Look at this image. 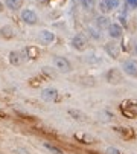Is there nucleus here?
I'll return each instance as SVG.
<instances>
[{"mask_svg": "<svg viewBox=\"0 0 137 154\" xmlns=\"http://www.w3.org/2000/svg\"><path fill=\"white\" fill-rule=\"evenodd\" d=\"M21 20L26 24H29V26H34V24L38 23V15L35 14V11H32V9H23L21 11Z\"/></svg>", "mask_w": 137, "mask_h": 154, "instance_id": "4", "label": "nucleus"}, {"mask_svg": "<svg viewBox=\"0 0 137 154\" xmlns=\"http://www.w3.org/2000/svg\"><path fill=\"white\" fill-rule=\"evenodd\" d=\"M105 50H107V54L111 57V58H119V46L116 44V43H113V41H110V43H107L105 44Z\"/></svg>", "mask_w": 137, "mask_h": 154, "instance_id": "10", "label": "nucleus"}, {"mask_svg": "<svg viewBox=\"0 0 137 154\" xmlns=\"http://www.w3.org/2000/svg\"><path fill=\"white\" fill-rule=\"evenodd\" d=\"M6 6L12 11H17L23 6V0H6Z\"/></svg>", "mask_w": 137, "mask_h": 154, "instance_id": "17", "label": "nucleus"}, {"mask_svg": "<svg viewBox=\"0 0 137 154\" xmlns=\"http://www.w3.org/2000/svg\"><path fill=\"white\" fill-rule=\"evenodd\" d=\"M81 3H82V6H84V9L91 11L93 6H94V0H81Z\"/></svg>", "mask_w": 137, "mask_h": 154, "instance_id": "22", "label": "nucleus"}, {"mask_svg": "<svg viewBox=\"0 0 137 154\" xmlns=\"http://www.w3.org/2000/svg\"><path fill=\"white\" fill-rule=\"evenodd\" d=\"M67 113L70 114V116H72L73 119H76V121H79V122H85V121L88 119V118L85 116V114L82 113V111H79V110H73V108H70Z\"/></svg>", "mask_w": 137, "mask_h": 154, "instance_id": "15", "label": "nucleus"}, {"mask_svg": "<svg viewBox=\"0 0 137 154\" xmlns=\"http://www.w3.org/2000/svg\"><path fill=\"white\" fill-rule=\"evenodd\" d=\"M44 148L46 150H49L50 153H53V154H63V150H60V148H57L55 145H50V144H44Z\"/></svg>", "mask_w": 137, "mask_h": 154, "instance_id": "21", "label": "nucleus"}, {"mask_svg": "<svg viewBox=\"0 0 137 154\" xmlns=\"http://www.w3.org/2000/svg\"><path fill=\"white\" fill-rule=\"evenodd\" d=\"M108 18L107 17H101V18H98V26L99 28H105V26H108Z\"/></svg>", "mask_w": 137, "mask_h": 154, "instance_id": "23", "label": "nucleus"}, {"mask_svg": "<svg viewBox=\"0 0 137 154\" xmlns=\"http://www.w3.org/2000/svg\"><path fill=\"white\" fill-rule=\"evenodd\" d=\"M108 32H110V37L111 38H120L122 37V34H123V31H122V28L119 26V24H108Z\"/></svg>", "mask_w": 137, "mask_h": 154, "instance_id": "13", "label": "nucleus"}, {"mask_svg": "<svg viewBox=\"0 0 137 154\" xmlns=\"http://www.w3.org/2000/svg\"><path fill=\"white\" fill-rule=\"evenodd\" d=\"M79 81H82V83H81L82 85H88V87H93L94 83H96V80L93 78V76H81Z\"/></svg>", "mask_w": 137, "mask_h": 154, "instance_id": "19", "label": "nucleus"}, {"mask_svg": "<svg viewBox=\"0 0 137 154\" xmlns=\"http://www.w3.org/2000/svg\"><path fill=\"white\" fill-rule=\"evenodd\" d=\"M123 72L131 78H137V61L136 60H127L123 63Z\"/></svg>", "mask_w": 137, "mask_h": 154, "instance_id": "5", "label": "nucleus"}, {"mask_svg": "<svg viewBox=\"0 0 137 154\" xmlns=\"http://www.w3.org/2000/svg\"><path fill=\"white\" fill-rule=\"evenodd\" d=\"M105 154H122L117 148H114V147H111V148H107V151H105Z\"/></svg>", "mask_w": 137, "mask_h": 154, "instance_id": "24", "label": "nucleus"}, {"mask_svg": "<svg viewBox=\"0 0 137 154\" xmlns=\"http://www.w3.org/2000/svg\"><path fill=\"white\" fill-rule=\"evenodd\" d=\"M38 40H40V43H41V44H44V46L52 44V43L55 41V34H53L52 31L43 29V31L40 32V35H38Z\"/></svg>", "mask_w": 137, "mask_h": 154, "instance_id": "8", "label": "nucleus"}, {"mask_svg": "<svg viewBox=\"0 0 137 154\" xmlns=\"http://www.w3.org/2000/svg\"><path fill=\"white\" fill-rule=\"evenodd\" d=\"M75 139L78 140L79 144H85V145H93V144L98 142V140H96V137H93L91 134H88V133H85V131L75 133Z\"/></svg>", "mask_w": 137, "mask_h": 154, "instance_id": "7", "label": "nucleus"}, {"mask_svg": "<svg viewBox=\"0 0 137 154\" xmlns=\"http://www.w3.org/2000/svg\"><path fill=\"white\" fill-rule=\"evenodd\" d=\"M26 57L29 60H37L40 57V49L37 46H27L26 47Z\"/></svg>", "mask_w": 137, "mask_h": 154, "instance_id": "14", "label": "nucleus"}, {"mask_svg": "<svg viewBox=\"0 0 137 154\" xmlns=\"http://www.w3.org/2000/svg\"><path fill=\"white\" fill-rule=\"evenodd\" d=\"M41 98H43L46 102H55L58 101V90H55V88H44L43 92H41Z\"/></svg>", "mask_w": 137, "mask_h": 154, "instance_id": "9", "label": "nucleus"}, {"mask_svg": "<svg viewBox=\"0 0 137 154\" xmlns=\"http://www.w3.org/2000/svg\"><path fill=\"white\" fill-rule=\"evenodd\" d=\"M108 3L111 5V8H113V9H116V8L119 6V3H120V0H108Z\"/></svg>", "mask_w": 137, "mask_h": 154, "instance_id": "26", "label": "nucleus"}, {"mask_svg": "<svg viewBox=\"0 0 137 154\" xmlns=\"http://www.w3.org/2000/svg\"><path fill=\"white\" fill-rule=\"evenodd\" d=\"M43 84V76H37V78H31L29 80V85L31 87H40Z\"/></svg>", "mask_w": 137, "mask_h": 154, "instance_id": "20", "label": "nucleus"}, {"mask_svg": "<svg viewBox=\"0 0 137 154\" xmlns=\"http://www.w3.org/2000/svg\"><path fill=\"white\" fill-rule=\"evenodd\" d=\"M53 66L57 67V70L63 72V73H68L72 72V64L67 58L64 57H53Z\"/></svg>", "mask_w": 137, "mask_h": 154, "instance_id": "3", "label": "nucleus"}, {"mask_svg": "<svg viewBox=\"0 0 137 154\" xmlns=\"http://www.w3.org/2000/svg\"><path fill=\"white\" fill-rule=\"evenodd\" d=\"M3 8H5V6H3V3H2V2H0V12H2V11H3Z\"/></svg>", "mask_w": 137, "mask_h": 154, "instance_id": "27", "label": "nucleus"}, {"mask_svg": "<svg viewBox=\"0 0 137 154\" xmlns=\"http://www.w3.org/2000/svg\"><path fill=\"white\" fill-rule=\"evenodd\" d=\"M127 3L131 9H136L137 8V0H127Z\"/></svg>", "mask_w": 137, "mask_h": 154, "instance_id": "25", "label": "nucleus"}, {"mask_svg": "<svg viewBox=\"0 0 137 154\" xmlns=\"http://www.w3.org/2000/svg\"><path fill=\"white\" fill-rule=\"evenodd\" d=\"M120 111L125 118L133 119L137 116V104L134 101H123L120 104Z\"/></svg>", "mask_w": 137, "mask_h": 154, "instance_id": "1", "label": "nucleus"}, {"mask_svg": "<svg viewBox=\"0 0 137 154\" xmlns=\"http://www.w3.org/2000/svg\"><path fill=\"white\" fill-rule=\"evenodd\" d=\"M99 11L102 12V14H108V12L113 11V8L108 3V0H102V2L99 3Z\"/></svg>", "mask_w": 137, "mask_h": 154, "instance_id": "18", "label": "nucleus"}, {"mask_svg": "<svg viewBox=\"0 0 137 154\" xmlns=\"http://www.w3.org/2000/svg\"><path fill=\"white\" fill-rule=\"evenodd\" d=\"M0 37L5 38V40H11V38L15 37V31H14L12 26L8 24V26H3L2 29H0Z\"/></svg>", "mask_w": 137, "mask_h": 154, "instance_id": "12", "label": "nucleus"}, {"mask_svg": "<svg viewBox=\"0 0 137 154\" xmlns=\"http://www.w3.org/2000/svg\"><path fill=\"white\" fill-rule=\"evenodd\" d=\"M117 130H119V133L123 139H133L136 136V131L133 128H117Z\"/></svg>", "mask_w": 137, "mask_h": 154, "instance_id": "16", "label": "nucleus"}, {"mask_svg": "<svg viewBox=\"0 0 137 154\" xmlns=\"http://www.w3.org/2000/svg\"><path fill=\"white\" fill-rule=\"evenodd\" d=\"M37 2H46V0H37Z\"/></svg>", "mask_w": 137, "mask_h": 154, "instance_id": "29", "label": "nucleus"}, {"mask_svg": "<svg viewBox=\"0 0 137 154\" xmlns=\"http://www.w3.org/2000/svg\"><path fill=\"white\" fill-rule=\"evenodd\" d=\"M9 63L12 64V66H20V64L23 63V55L20 52H17V50H12V52H9Z\"/></svg>", "mask_w": 137, "mask_h": 154, "instance_id": "11", "label": "nucleus"}, {"mask_svg": "<svg viewBox=\"0 0 137 154\" xmlns=\"http://www.w3.org/2000/svg\"><path fill=\"white\" fill-rule=\"evenodd\" d=\"M105 78H107V83L108 84H111V85H119V84H122V81H123V75H122V72L119 70V69H110L108 72H107V75H105Z\"/></svg>", "mask_w": 137, "mask_h": 154, "instance_id": "2", "label": "nucleus"}, {"mask_svg": "<svg viewBox=\"0 0 137 154\" xmlns=\"http://www.w3.org/2000/svg\"><path fill=\"white\" fill-rule=\"evenodd\" d=\"M134 50H136V55H137V44L134 46Z\"/></svg>", "mask_w": 137, "mask_h": 154, "instance_id": "28", "label": "nucleus"}, {"mask_svg": "<svg viewBox=\"0 0 137 154\" xmlns=\"http://www.w3.org/2000/svg\"><path fill=\"white\" fill-rule=\"evenodd\" d=\"M72 47L76 49V50H79V52L85 50V49H87V38H85L84 35H81V34L75 35V37L72 38Z\"/></svg>", "mask_w": 137, "mask_h": 154, "instance_id": "6", "label": "nucleus"}]
</instances>
